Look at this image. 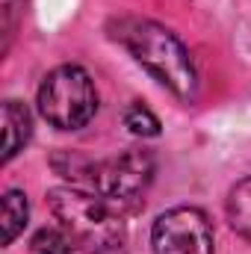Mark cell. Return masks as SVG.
Returning a JSON list of instances; mask_svg holds the SVG:
<instances>
[{
    "mask_svg": "<svg viewBox=\"0 0 251 254\" xmlns=\"http://www.w3.org/2000/svg\"><path fill=\"white\" fill-rule=\"evenodd\" d=\"M68 166L54 163V169L71 178L74 187H86L89 192L101 195L107 204H113L122 216L136 213L145 204V192L154 181V154L145 148H127L125 154L107 160V163H89L74 154H63Z\"/></svg>",
    "mask_w": 251,
    "mask_h": 254,
    "instance_id": "1",
    "label": "cell"
},
{
    "mask_svg": "<svg viewBox=\"0 0 251 254\" xmlns=\"http://www.w3.org/2000/svg\"><path fill=\"white\" fill-rule=\"evenodd\" d=\"M51 213L57 216L65 237L89 254H116L125 246L122 213L101 195L80 187H57L48 192Z\"/></svg>",
    "mask_w": 251,
    "mask_h": 254,
    "instance_id": "2",
    "label": "cell"
},
{
    "mask_svg": "<svg viewBox=\"0 0 251 254\" xmlns=\"http://www.w3.org/2000/svg\"><path fill=\"white\" fill-rule=\"evenodd\" d=\"M116 36L133 54V60L139 65H145L178 98H187L189 101L195 95L198 77H195L192 57H189L184 42L172 30H166L163 24L148 21V18H127V21H122Z\"/></svg>",
    "mask_w": 251,
    "mask_h": 254,
    "instance_id": "3",
    "label": "cell"
},
{
    "mask_svg": "<svg viewBox=\"0 0 251 254\" xmlns=\"http://www.w3.org/2000/svg\"><path fill=\"white\" fill-rule=\"evenodd\" d=\"M39 113L60 130H80L98 113V92L80 65L54 68L39 86Z\"/></svg>",
    "mask_w": 251,
    "mask_h": 254,
    "instance_id": "4",
    "label": "cell"
},
{
    "mask_svg": "<svg viewBox=\"0 0 251 254\" xmlns=\"http://www.w3.org/2000/svg\"><path fill=\"white\" fill-rule=\"evenodd\" d=\"M154 254H213V225L198 207L166 210L151 231Z\"/></svg>",
    "mask_w": 251,
    "mask_h": 254,
    "instance_id": "5",
    "label": "cell"
},
{
    "mask_svg": "<svg viewBox=\"0 0 251 254\" xmlns=\"http://www.w3.org/2000/svg\"><path fill=\"white\" fill-rule=\"evenodd\" d=\"M33 136V119L30 110L21 101L3 104V163H9Z\"/></svg>",
    "mask_w": 251,
    "mask_h": 254,
    "instance_id": "6",
    "label": "cell"
},
{
    "mask_svg": "<svg viewBox=\"0 0 251 254\" xmlns=\"http://www.w3.org/2000/svg\"><path fill=\"white\" fill-rule=\"evenodd\" d=\"M27 219H30V204H27V195L21 190H9L3 195V246H12L15 237L27 228Z\"/></svg>",
    "mask_w": 251,
    "mask_h": 254,
    "instance_id": "7",
    "label": "cell"
},
{
    "mask_svg": "<svg viewBox=\"0 0 251 254\" xmlns=\"http://www.w3.org/2000/svg\"><path fill=\"white\" fill-rule=\"evenodd\" d=\"M228 219H231V228L251 243V178L240 181L231 198H228Z\"/></svg>",
    "mask_w": 251,
    "mask_h": 254,
    "instance_id": "8",
    "label": "cell"
},
{
    "mask_svg": "<svg viewBox=\"0 0 251 254\" xmlns=\"http://www.w3.org/2000/svg\"><path fill=\"white\" fill-rule=\"evenodd\" d=\"M74 243L65 237V231L60 228H42L33 240H30V254H71Z\"/></svg>",
    "mask_w": 251,
    "mask_h": 254,
    "instance_id": "9",
    "label": "cell"
},
{
    "mask_svg": "<svg viewBox=\"0 0 251 254\" xmlns=\"http://www.w3.org/2000/svg\"><path fill=\"white\" fill-rule=\"evenodd\" d=\"M125 127L133 136H157V133H160V119H157L148 107L130 104L125 110Z\"/></svg>",
    "mask_w": 251,
    "mask_h": 254,
    "instance_id": "10",
    "label": "cell"
},
{
    "mask_svg": "<svg viewBox=\"0 0 251 254\" xmlns=\"http://www.w3.org/2000/svg\"><path fill=\"white\" fill-rule=\"evenodd\" d=\"M24 0H3V51H9L12 45V36H15V15H18V6Z\"/></svg>",
    "mask_w": 251,
    "mask_h": 254,
    "instance_id": "11",
    "label": "cell"
}]
</instances>
